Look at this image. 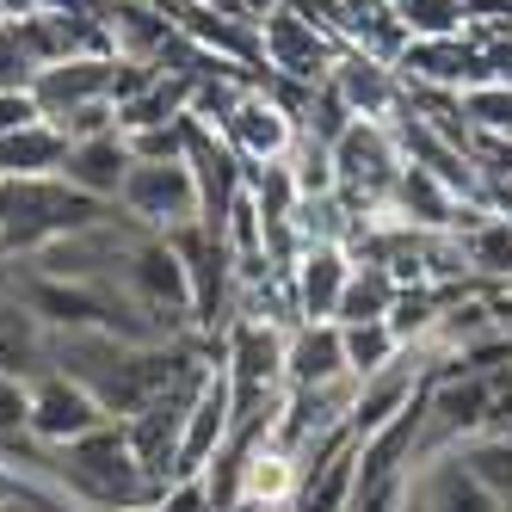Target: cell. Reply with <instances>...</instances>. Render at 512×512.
Here are the masks:
<instances>
[{"label": "cell", "instance_id": "cell-17", "mask_svg": "<svg viewBox=\"0 0 512 512\" xmlns=\"http://www.w3.org/2000/svg\"><path fill=\"white\" fill-rule=\"evenodd\" d=\"M457 99H463V124H469L475 136H494V142H506V149H512V81L469 87V93H457Z\"/></svg>", "mask_w": 512, "mask_h": 512}, {"label": "cell", "instance_id": "cell-20", "mask_svg": "<svg viewBox=\"0 0 512 512\" xmlns=\"http://www.w3.org/2000/svg\"><path fill=\"white\" fill-rule=\"evenodd\" d=\"M56 130H62L68 142H87V136H105V130H118V99H93V105H81V112H68Z\"/></svg>", "mask_w": 512, "mask_h": 512}, {"label": "cell", "instance_id": "cell-14", "mask_svg": "<svg viewBox=\"0 0 512 512\" xmlns=\"http://www.w3.org/2000/svg\"><path fill=\"white\" fill-rule=\"evenodd\" d=\"M401 297V278L377 260H352V278H346V297H340V327H358V321H389Z\"/></svg>", "mask_w": 512, "mask_h": 512}, {"label": "cell", "instance_id": "cell-10", "mask_svg": "<svg viewBox=\"0 0 512 512\" xmlns=\"http://www.w3.org/2000/svg\"><path fill=\"white\" fill-rule=\"evenodd\" d=\"M50 358H56V334L19 297H0V377L38 383L44 371H56Z\"/></svg>", "mask_w": 512, "mask_h": 512}, {"label": "cell", "instance_id": "cell-6", "mask_svg": "<svg viewBox=\"0 0 512 512\" xmlns=\"http://www.w3.org/2000/svg\"><path fill=\"white\" fill-rule=\"evenodd\" d=\"M327 87H334L346 99V112L364 118V124H395L401 112H408V81H401V68L364 56V50H340Z\"/></svg>", "mask_w": 512, "mask_h": 512}, {"label": "cell", "instance_id": "cell-11", "mask_svg": "<svg viewBox=\"0 0 512 512\" xmlns=\"http://www.w3.org/2000/svg\"><path fill=\"white\" fill-rule=\"evenodd\" d=\"M130 142L124 130H105V136H87V142H68V161H62V179L75 192L99 198V204H118L124 192V173H130Z\"/></svg>", "mask_w": 512, "mask_h": 512}, {"label": "cell", "instance_id": "cell-4", "mask_svg": "<svg viewBox=\"0 0 512 512\" xmlns=\"http://www.w3.org/2000/svg\"><path fill=\"white\" fill-rule=\"evenodd\" d=\"M105 414L99 401L75 383V377H62V371H44L38 383H31V420H25V438L31 445H44V451H62V445H75V438L99 432Z\"/></svg>", "mask_w": 512, "mask_h": 512}, {"label": "cell", "instance_id": "cell-3", "mask_svg": "<svg viewBox=\"0 0 512 512\" xmlns=\"http://www.w3.org/2000/svg\"><path fill=\"white\" fill-rule=\"evenodd\" d=\"M340 50L346 44L334 38V31H321V25L297 19L290 7H272V0H266V13H260V62L272 68V75L297 81L309 93V87H321L327 75H334Z\"/></svg>", "mask_w": 512, "mask_h": 512}, {"label": "cell", "instance_id": "cell-16", "mask_svg": "<svg viewBox=\"0 0 512 512\" xmlns=\"http://www.w3.org/2000/svg\"><path fill=\"white\" fill-rule=\"evenodd\" d=\"M340 340H346V371H352V383L389 371V364L408 352V346L395 340V327H389V321H358V327H340Z\"/></svg>", "mask_w": 512, "mask_h": 512}, {"label": "cell", "instance_id": "cell-5", "mask_svg": "<svg viewBox=\"0 0 512 512\" xmlns=\"http://www.w3.org/2000/svg\"><path fill=\"white\" fill-rule=\"evenodd\" d=\"M297 112H303V99L290 105L284 93L247 87L241 105H235V118L223 124V136H229V149H235L247 167H272V161L290 155V142H297Z\"/></svg>", "mask_w": 512, "mask_h": 512}, {"label": "cell", "instance_id": "cell-7", "mask_svg": "<svg viewBox=\"0 0 512 512\" xmlns=\"http://www.w3.org/2000/svg\"><path fill=\"white\" fill-rule=\"evenodd\" d=\"M352 278V247L346 241H309L290 266V297H297V321H340V297Z\"/></svg>", "mask_w": 512, "mask_h": 512}, {"label": "cell", "instance_id": "cell-19", "mask_svg": "<svg viewBox=\"0 0 512 512\" xmlns=\"http://www.w3.org/2000/svg\"><path fill=\"white\" fill-rule=\"evenodd\" d=\"M155 512H216V494H210V475H179V482L161 488Z\"/></svg>", "mask_w": 512, "mask_h": 512}, {"label": "cell", "instance_id": "cell-8", "mask_svg": "<svg viewBox=\"0 0 512 512\" xmlns=\"http://www.w3.org/2000/svg\"><path fill=\"white\" fill-rule=\"evenodd\" d=\"M118 81V56H75V62H50L31 81V99H38L44 124H62L68 112H81L93 99H112Z\"/></svg>", "mask_w": 512, "mask_h": 512}, {"label": "cell", "instance_id": "cell-9", "mask_svg": "<svg viewBox=\"0 0 512 512\" xmlns=\"http://www.w3.org/2000/svg\"><path fill=\"white\" fill-rule=\"evenodd\" d=\"M346 371V340H340V321H297L284 340V389H321V383H340Z\"/></svg>", "mask_w": 512, "mask_h": 512}, {"label": "cell", "instance_id": "cell-1", "mask_svg": "<svg viewBox=\"0 0 512 512\" xmlns=\"http://www.w3.org/2000/svg\"><path fill=\"white\" fill-rule=\"evenodd\" d=\"M401 167H408V161H401L395 124H364V118H352L346 136L334 142V192L346 198L352 216H371L377 204H389Z\"/></svg>", "mask_w": 512, "mask_h": 512}, {"label": "cell", "instance_id": "cell-22", "mask_svg": "<svg viewBox=\"0 0 512 512\" xmlns=\"http://www.w3.org/2000/svg\"><path fill=\"white\" fill-rule=\"evenodd\" d=\"M124 512H155V506H124Z\"/></svg>", "mask_w": 512, "mask_h": 512}, {"label": "cell", "instance_id": "cell-15", "mask_svg": "<svg viewBox=\"0 0 512 512\" xmlns=\"http://www.w3.org/2000/svg\"><path fill=\"white\" fill-rule=\"evenodd\" d=\"M408 44H438V38H463L469 31V0H389Z\"/></svg>", "mask_w": 512, "mask_h": 512}, {"label": "cell", "instance_id": "cell-2", "mask_svg": "<svg viewBox=\"0 0 512 512\" xmlns=\"http://www.w3.org/2000/svg\"><path fill=\"white\" fill-rule=\"evenodd\" d=\"M118 210L149 235H173L186 223H204V198H198V179L186 161H130Z\"/></svg>", "mask_w": 512, "mask_h": 512}, {"label": "cell", "instance_id": "cell-21", "mask_svg": "<svg viewBox=\"0 0 512 512\" xmlns=\"http://www.w3.org/2000/svg\"><path fill=\"white\" fill-rule=\"evenodd\" d=\"M31 124H44L38 99H31V93H0V136H13V130H31Z\"/></svg>", "mask_w": 512, "mask_h": 512}, {"label": "cell", "instance_id": "cell-13", "mask_svg": "<svg viewBox=\"0 0 512 512\" xmlns=\"http://www.w3.org/2000/svg\"><path fill=\"white\" fill-rule=\"evenodd\" d=\"M68 161V136L56 124H31L0 136V179H50Z\"/></svg>", "mask_w": 512, "mask_h": 512}, {"label": "cell", "instance_id": "cell-12", "mask_svg": "<svg viewBox=\"0 0 512 512\" xmlns=\"http://www.w3.org/2000/svg\"><path fill=\"white\" fill-rule=\"evenodd\" d=\"M457 241H463V260H469L475 278L512 284V216L469 210V223H457Z\"/></svg>", "mask_w": 512, "mask_h": 512}, {"label": "cell", "instance_id": "cell-18", "mask_svg": "<svg viewBox=\"0 0 512 512\" xmlns=\"http://www.w3.org/2000/svg\"><path fill=\"white\" fill-rule=\"evenodd\" d=\"M38 81V56H31L19 19H0V93H31Z\"/></svg>", "mask_w": 512, "mask_h": 512}]
</instances>
